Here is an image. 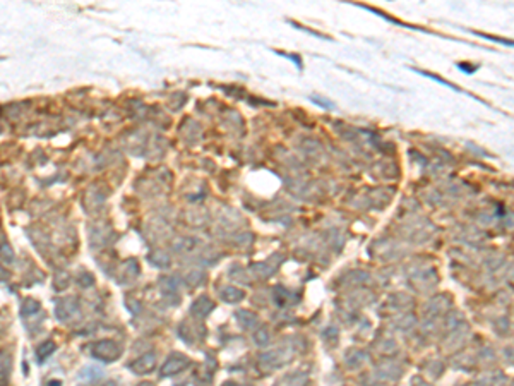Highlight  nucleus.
<instances>
[{
	"instance_id": "obj_1",
	"label": "nucleus",
	"mask_w": 514,
	"mask_h": 386,
	"mask_svg": "<svg viewBox=\"0 0 514 386\" xmlns=\"http://www.w3.org/2000/svg\"><path fill=\"white\" fill-rule=\"evenodd\" d=\"M93 355L96 359L103 360V362H113L120 355V347L115 342H112V340H101V342L95 343V347H93Z\"/></svg>"
},
{
	"instance_id": "obj_2",
	"label": "nucleus",
	"mask_w": 514,
	"mask_h": 386,
	"mask_svg": "<svg viewBox=\"0 0 514 386\" xmlns=\"http://www.w3.org/2000/svg\"><path fill=\"white\" fill-rule=\"evenodd\" d=\"M154 364H156V359H154V355L153 354H148V355H144V357L137 359L134 364H131V369L136 374H148L149 371H153Z\"/></svg>"
},
{
	"instance_id": "obj_3",
	"label": "nucleus",
	"mask_w": 514,
	"mask_h": 386,
	"mask_svg": "<svg viewBox=\"0 0 514 386\" xmlns=\"http://www.w3.org/2000/svg\"><path fill=\"white\" fill-rule=\"evenodd\" d=\"M185 365H187V359L182 357V355H175V357H172L167 364L163 365V376H170V374L178 373V371L183 369Z\"/></svg>"
},
{
	"instance_id": "obj_4",
	"label": "nucleus",
	"mask_w": 514,
	"mask_h": 386,
	"mask_svg": "<svg viewBox=\"0 0 514 386\" xmlns=\"http://www.w3.org/2000/svg\"><path fill=\"white\" fill-rule=\"evenodd\" d=\"M76 311V304H74V299H64V301H60L59 302V306H57L55 309V312H57V316H59V319H67L69 316H72Z\"/></svg>"
},
{
	"instance_id": "obj_5",
	"label": "nucleus",
	"mask_w": 514,
	"mask_h": 386,
	"mask_svg": "<svg viewBox=\"0 0 514 386\" xmlns=\"http://www.w3.org/2000/svg\"><path fill=\"white\" fill-rule=\"evenodd\" d=\"M53 352H55V343L53 342H46V343L41 345L38 350H36V355H38V359L41 360V362H43V360H46V357H48V355H51Z\"/></svg>"
},
{
	"instance_id": "obj_6",
	"label": "nucleus",
	"mask_w": 514,
	"mask_h": 386,
	"mask_svg": "<svg viewBox=\"0 0 514 386\" xmlns=\"http://www.w3.org/2000/svg\"><path fill=\"white\" fill-rule=\"evenodd\" d=\"M0 259H2L4 262H12L14 261V252H12V249H10V245L7 244V242H4V244L0 245Z\"/></svg>"
},
{
	"instance_id": "obj_7",
	"label": "nucleus",
	"mask_w": 514,
	"mask_h": 386,
	"mask_svg": "<svg viewBox=\"0 0 514 386\" xmlns=\"http://www.w3.org/2000/svg\"><path fill=\"white\" fill-rule=\"evenodd\" d=\"M36 311H40V304H38V302L31 301V299H29V301H26V302H24V306H23V314H26V312H28V314H33V312H36Z\"/></svg>"
},
{
	"instance_id": "obj_8",
	"label": "nucleus",
	"mask_w": 514,
	"mask_h": 386,
	"mask_svg": "<svg viewBox=\"0 0 514 386\" xmlns=\"http://www.w3.org/2000/svg\"><path fill=\"white\" fill-rule=\"evenodd\" d=\"M67 283H69V276H67L65 273H60V275L53 280V285H55L57 288H60V290H62V288H65Z\"/></svg>"
},
{
	"instance_id": "obj_9",
	"label": "nucleus",
	"mask_w": 514,
	"mask_h": 386,
	"mask_svg": "<svg viewBox=\"0 0 514 386\" xmlns=\"http://www.w3.org/2000/svg\"><path fill=\"white\" fill-rule=\"evenodd\" d=\"M0 278H2V280H7V278H9V273L5 271L2 266H0Z\"/></svg>"
},
{
	"instance_id": "obj_10",
	"label": "nucleus",
	"mask_w": 514,
	"mask_h": 386,
	"mask_svg": "<svg viewBox=\"0 0 514 386\" xmlns=\"http://www.w3.org/2000/svg\"><path fill=\"white\" fill-rule=\"evenodd\" d=\"M50 386H60V381H51Z\"/></svg>"
},
{
	"instance_id": "obj_11",
	"label": "nucleus",
	"mask_w": 514,
	"mask_h": 386,
	"mask_svg": "<svg viewBox=\"0 0 514 386\" xmlns=\"http://www.w3.org/2000/svg\"><path fill=\"white\" fill-rule=\"evenodd\" d=\"M139 386H153L151 383H142V384H139Z\"/></svg>"
},
{
	"instance_id": "obj_12",
	"label": "nucleus",
	"mask_w": 514,
	"mask_h": 386,
	"mask_svg": "<svg viewBox=\"0 0 514 386\" xmlns=\"http://www.w3.org/2000/svg\"><path fill=\"white\" fill-rule=\"evenodd\" d=\"M235 386H236V384H235Z\"/></svg>"
}]
</instances>
